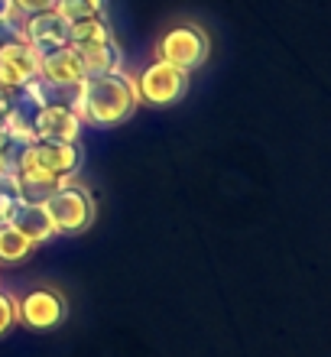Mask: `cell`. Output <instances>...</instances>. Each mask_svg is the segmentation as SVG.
Returning a JSON list of instances; mask_svg holds the SVG:
<instances>
[{
  "mask_svg": "<svg viewBox=\"0 0 331 357\" xmlns=\"http://www.w3.org/2000/svg\"><path fill=\"white\" fill-rule=\"evenodd\" d=\"M56 10L68 23H82V20L105 17V0H56Z\"/></svg>",
  "mask_w": 331,
  "mask_h": 357,
  "instance_id": "2e32d148",
  "label": "cell"
},
{
  "mask_svg": "<svg viewBox=\"0 0 331 357\" xmlns=\"http://www.w3.org/2000/svg\"><path fill=\"white\" fill-rule=\"evenodd\" d=\"M7 104H10V88L0 85V114H7Z\"/></svg>",
  "mask_w": 331,
  "mask_h": 357,
  "instance_id": "44dd1931",
  "label": "cell"
},
{
  "mask_svg": "<svg viewBox=\"0 0 331 357\" xmlns=\"http://www.w3.org/2000/svg\"><path fill=\"white\" fill-rule=\"evenodd\" d=\"M29 143L33 140H26V137L7 133V140L0 143V176H17L29 153Z\"/></svg>",
  "mask_w": 331,
  "mask_h": 357,
  "instance_id": "9a60e30c",
  "label": "cell"
},
{
  "mask_svg": "<svg viewBox=\"0 0 331 357\" xmlns=\"http://www.w3.org/2000/svg\"><path fill=\"white\" fill-rule=\"evenodd\" d=\"M140 94H137V78L127 72H107V75H88L82 82V98H78V117L91 127H117L137 111Z\"/></svg>",
  "mask_w": 331,
  "mask_h": 357,
  "instance_id": "6da1fadb",
  "label": "cell"
},
{
  "mask_svg": "<svg viewBox=\"0 0 331 357\" xmlns=\"http://www.w3.org/2000/svg\"><path fill=\"white\" fill-rule=\"evenodd\" d=\"M185 91H189V72H182L169 62H160V59L137 75V94L150 107H169V104L182 101Z\"/></svg>",
  "mask_w": 331,
  "mask_h": 357,
  "instance_id": "277c9868",
  "label": "cell"
},
{
  "mask_svg": "<svg viewBox=\"0 0 331 357\" xmlns=\"http://www.w3.org/2000/svg\"><path fill=\"white\" fill-rule=\"evenodd\" d=\"M82 117L68 107H43L36 117V130L33 140H59V143H78L82 137Z\"/></svg>",
  "mask_w": 331,
  "mask_h": 357,
  "instance_id": "30bf717a",
  "label": "cell"
},
{
  "mask_svg": "<svg viewBox=\"0 0 331 357\" xmlns=\"http://www.w3.org/2000/svg\"><path fill=\"white\" fill-rule=\"evenodd\" d=\"M39 62H43V56L29 43H17V46L3 49L0 52V85L10 91L33 85L39 78Z\"/></svg>",
  "mask_w": 331,
  "mask_h": 357,
  "instance_id": "ba28073f",
  "label": "cell"
},
{
  "mask_svg": "<svg viewBox=\"0 0 331 357\" xmlns=\"http://www.w3.org/2000/svg\"><path fill=\"white\" fill-rule=\"evenodd\" d=\"M20 202L23 198H20V188H17V176H0V225H7Z\"/></svg>",
  "mask_w": 331,
  "mask_h": 357,
  "instance_id": "ac0fdd59",
  "label": "cell"
},
{
  "mask_svg": "<svg viewBox=\"0 0 331 357\" xmlns=\"http://www.w3.org/2000/svg\"><path fill=\"white\" fill-rule=\"evenodd\" d=\"M85 66V75H107V72H121L123 68V49L121 43L111 36L105 39H91V43H78L72 46Z\"/></svg>",
  "mask_w": 331,
  "mask_h": 357,
  "instance_id": "9c48e42d",
  "label": "cell"
},
{
  "mask_svg": "<svg viewBox=\"0 0 331 357\" xmlns=\"http://www.w3.org/2000/svg\"><path fill=\"white\" fill-rule=\"evenodd\" d=\"M7 225L13 227V231H20L26 241H33V244H43L49 237H56L46 208L36 205V202H20V205L13 208V215H10Z\"/></svg>",
  "mask_w": 331,
  "mask_h": 357,
  "instance_id": "8fae6325",
  "label": "cell"
},
{
  "mask_svg": "<svg viewBox=\"0 0 331 357\" xmlns=\"http://www.w3.org/2000/svg\"><path fill=\"white\" fill-rule=\"evenodd\" d=\"M23 33H26V43L36 49L39 56H49L56 49L72 46V23L56 7L33 13V17H23Z\"/></svg>",
  "mask_w": 331,
  "mask_h": 357,
  "instance_id": "52a82bcc",
  "label": "cell"
},
{
  "mask_svg": "<svg viewBox=\"0 0 331 357\" xmlns=\"http://www.w3.org/2000/svg\"><path fill=\"white\" fill-rule=\"evenodd\" d=\"M82 143H59V140H33L26 153V162H33L36 169H43L46 176L59 178V182H68L75 178L82 169Z\"/></svg>",
  "mask_w": 331,
  "mask_h": 357,
  "instance_id": "5b68a950",
  "label": "cell"
},
{
  "mask_svg": "<svg viewBox=\"0 0 331 357\" xmlns=\"http://www.w3.org/2000/svg\"><path fill=\"white\" fill-rule=\"evenodd\" d=\"M7 13H13V0H0V17H7Z\"/></svg>",
  "mask_w": 331,
  "mask_h": 357,
  "instance_id": "7402d4cb",
  "label": "cell"
},
{
  "mask_svg": "<svg viewBox=\"0 0 331 357\" xmlns=\"http://www.w3.org/2000/svg\"><path fill=\"white\" fill-rule=\"evenodd\" d=\"M39 78H46V82H85V66H82V59L72 46L66 49H56V52H49L43 56L39 62Z\"/></svg>",
  "mask_w": 331,
  "mask_h": 357,
  "instance_id": "7c38bea8",
  "label": "cell"
},
{
  "mask_svg": "<svg viewBox=\"0 0 331 357\" xmlns=\"http://www.w3.org/2000/svg\"><path fill=\"white\" fill-rule=\"evenodd\" d=\"M66 296L52 286H43V289H29L23 299L17 302V319L33 331H46L56 328L59 321L66 319Z\"/></svg>",
  "mask_w": 331,
  "mask_h": 357,
  "instance_id": "8992f818",
  "label": "cell"
},
{
  "mask_svg": "<svg viewBox=\"0 0 331 357\" xmlns=\"http://www.w3.org/2000/svg\"><path fill=\"white\" fill-rule=\"evenodd\" d=\"M33 241L13 231L10 225H0V264H20V260H26L33 254Z\"/></svg>",
  "mask_w": 331,
  "mask_h": 357,
  "instance_id": "5bb4252c",
  "label": "cell"
},
{
  "mask_svg": "<svg viewBox=\"0 0 331 357\" xmlns=\"http://www.w3.org/2000/svg\"><path fill=\"white\" fill-rule=\"evenodd\" d=\"M211 43L208 33L201 26H192V23H182V26L166 29L156 43V59L160 62H169V66L182 68V72H192V68H201L208 62Z\"/></svg>",
  "mask_w": 331,
  "mask_h": 357,
  "instance_id": "3957f363",
  "label": "cell"
},
{
  "mask_svg": "<svg viewBox=\"0 0 331 357\" xmlns=\"http://www.w3.org/2000/svg\"><path fill=\"white\" fill-rule=\"evenodd\" d=\"M17 43H26V33H23V17L13 10L7 17H0V52L17 46Z\"/></svg>",
  "mask_w": 331,
  "mask_h": 357,
  "instance_id": "e0dca14e",
  "label": "cell"
},
{
  "mask_svg": "<svg viewBox=\"0 0 331 357\" xmlns=\"http://www.w3.org/2000/svg\"><path fill=\"white\" fill-rule=\"evenodd\" d=\"M17 325V299L10 292H0V335H7Z\"/></svg>",
  "mask_w": 331,
  "mask_h": 357,
  "instance_id": "d6986e66",
  "label": "cell"
},
{
  "mask_svg": "<svg viewBox=\"0 0 331 357\" xmlns=\"http://www.w3.org/2000/svg\"><path fill=\"white\" fill-rule=\"evenodd\" d=\"M36 91L46 107H68V111L78 114L82 82H46V78H36Z\"/></svg>",
  "mask_w": 331,
  "mask_h": 357,
  "instance_id": "4fadbf2b",
  "label": "cell"
},
{
  "mask_svg": "<svg viewBox=\"0 0 331 357\" xmlns=\"http://www.w3.org/2000/svg\"><path fill=\"white\" fill-rule=\"evenodd\" d=\"M43 208H46L56 234H82V231L91 227L95 211H98L95 195H91L85 185H75L72 178L62 182V185L43 202Z\"/></svg>",
  "mask_w": 331,
  "mask_h": 357,
  "instance_id": "7a4b0ae2",
  "label": "cell"
},
{
  "mask_svg": "<svg viewBox=\"0 0 331 357\" xmlns=\"http://www.w3.org/2000/svg\"><path fill=\"white\" fill-rule=\"evenodd\" d=\"M52 7H56V0H13V10L20 17H33V13H43Z\"/></svg>",
  "mask_w": 331,
  "mask_h": 357,
  "instance_id": "ffe728a7",
  "label": "cell"
},
{
  "mask_svg": "<svg viewBox=\"0 0 331 357\" xmlns=\"http://www.w3.org/2000/svg\"><path fill=\"white\" fill-rule=\"evenodd\" d=\"M7 117H3V114H0V143H3V140H7Z\"/></svg>",
  "mask_w": 331,
  "mask_h": 357,
  "instance_id": "603a6c76",
  "label": "cell"
}]
</instances>
